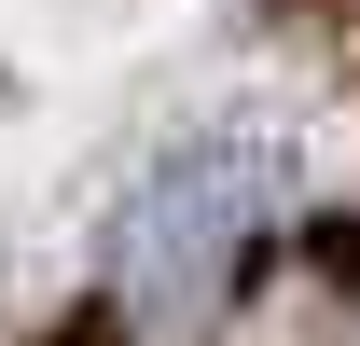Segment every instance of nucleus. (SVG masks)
Returning <instances> with one entry per match:
<instances>
[{
	"label": "nucleus",
	"instance_id": "f257e3e1",
	"mask_svg": "<svg viewBox=\"0 0 360 346\" xmlns=\"http://www.w3.org/2000/svg\"><path fill=\"white\" fill-rule=\"evenodd\" d=\"M250 236H264V167H250L236 139H194V153H167V167L125 194V222H111V305L153 319V333H194V319H222Z\"/></svg>",
	"mask_w": 360,
	"mask_h": 346
}]
</instances>
